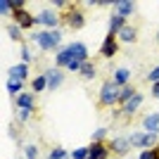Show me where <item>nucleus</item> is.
Wrapping results in <instances>:
<instances>
[{
	"instance_id": "1",
	"label": "nucleus",
	"mask_w": 159,
	"mask_h": 159,
	"mask_svg": "<svg viewBox=\"0 0 159 159\" xmlns=\"http://www.w3.org/2000/svg\"><path fill=\"white\" fill-rule=\"evenodd\" d=\"M33 40H36L43 50H52V48L60 45L62 33L60 31H38V33H33Z\"/></svg>"
},
{
	"instance_id": "2",
	"label": "nucleus",
	"mask_w": 159,
	"mask_h": 159,
	"mask_svg": "<svg viewBox=\"0 0 159 159\" xmlns=\"http://www.w3.org/2000/svg\"><path fill=\"white\" fill-rule=\"evenodd\" d=\"M119 95H121V86L116 81H107L105 86L100 88V102H102V105H114V102H119Z\"/></svg>"
},
{
	"instance_id": "3",
	"label": "nucleus",
	"mask_w": 159,
	"mask_h": 159,
	"mask_svg": "<svg viewBox=\"0 0 159 159\" xmlns=\"http://www.w3.org/2000/svg\"><path fill=\"white\" fill-rule=\"evenodd\" d=\"M152 143H157V133H133L131 135V145L135 147H150Z\"/></svg>"
},
{
	"instance_id": "4",
	"label": "nucleus",
	"mask_w": 159,
	"mask_h": 159,
	"mask_svg": "<svg viewBox=\"0 0 159 159\" xmlns=\"http://www.w3.org/2000/svg\"><path fill=\"white\" fill-rule=\"evenodd\" d=\"M66 52L71 55V60H79V62H86L88 60V48L83 43H71L66 48Z\"/></svg>"
},
{
	"instance_id": "5",
	"label": "nucleus",
	"mask_w": 159,
	"mask_h": 159,
	"mask_svg": "<svg viewBox=\"0 0 159 159\" xmlns=\"http://www.w3.org/2000/svg\"><path fill=\"white\" fill-rule=\"evenodd\" d=\"M14 21H17V26H19V29H31L33 24H36V19H33L31 14L26 12V10H19V12H14Z\"/></svg>"
},
{
	"instance_id": "6",
	"label": "nucleus",
	"mask_w": 159,
	"mask_h": 159,
	"mask_svg": "<svg viewBox=\"0 0 159 159\" xmlns=\"http://www.w3.org/2000/svg\"><path fill=\"white\" fill-rule=\"evenodd\" d=\"M45 79H48V88H50V90H55V88H60V86H62L64 76H62L60 69H50V71L45 74Z\"/></svg>"
},
{
	"instance_id": "7",
	"label": "nucleus",
	"mask_w": 159,
	"mask_h": 159,
	"mask_svg": "<svg viewBox=\"0 0 159 159\" xmlns=\"http://www.w3.org/2000/svg\"><path fill=\"white\" fill-rule=\"evenodd\" d=\"M66 24H69L71 29H83V14H81V10H69Z\"/></svg>"
},
{
	"instance_id": "8",
	"label": "nucleus",
	"mask_w": 159,
	"mask_h": 159,
	"mask_svg": "<svg viewBox=\"0 0 159 159\" xmlns=\"http://www.w3.org/2000/svg\"><path fill=\"white\" fill-rule=\"evenodd\" d=\"M114 52H116V40H114V36H107L102 48H100V55L102 57H112Z\"/></svg>"
},
{
	"instance_id": "9",
	"label": "nucleus",
	"mask_w": 159,
	"mask_h": 159,
	"mask_svg": "<svg viewBox=\"0 0 159 159\" xmlns=\"http://www.w3.org/2000/svg\"><path fill=\"white\" fill-rule=\"evenodd\" d=\"M36 21H40V24H45V26H50V29L57 26V17H55L52 10H43V12L38 14V19H36Z\"/></svg>"
},
{
	"instance_id": "10",
	"label": "nucleus",
	"mask_w": 159,
	"mask_h": 159,
	"mask_svg": "<svg viewBox=\"0 0 159 159\" xmlns=\"http://www.w3.org/2000/svg\"><path fill=\"white\" fill-rule=\"evenodd\" d=\"M143 126H145L147 133H157L159 131V114H147L145 121H143Z\"/></svg>"
},
{
	"instance_id": "11",
	"label": "nucleus",
	"mask_w": 159,
	"mask_h": 159,
	"mask_svg": "<svg viewBox=\"0 0 159 159\" xmlns=\"http://www.w3.org/2000/svg\"><path fill=\"white\" fill-rule=\"evenodd\" d=\"M29 74V66L26 64H14L10 66V79H17V81H24Z\"/></svg>"
},
{
	"instance_id": "12",
	"label": "nucleus",
	"mask_w": 159,
	"mask_h": 159,
	"mask_svg": "<svg viewBox=\"0 0 159 159\" xmlns=\"http://www.w3.org/2000/svg\"><path fill=\"white\" fill-rule=\"evenodd\" d=\"M112 150L116 154H126L128 150H131V138H116L114 145H112Z\"/></svg>"
},
{
	"instance_id": "13",
	"label": "nucleus",
	"mask_w": 159,
	"mask_h": 159,
	"mask_svg": "<svg viewBox=\"0 0 159 159\" xmlns=\"http://www.w3.org/2000/svg\"><path fill=\"white\" fill-rule=\"evenodd\" d=\"M140 105H143V93H135V95L126 102V105H124V112H126V114H133Z\"/></svg>"
},
{
	"instance_id": "14",
	"label": "nucleus",
	"mask_w": 159,
	"mask_h": 159,
	"mask_svg": "<svg viewBox=\"0 0 159 159\" xmlns=\"http://www.w3.org/2000/svg\"><path fill=\"white\" fill-rule=\"evenodd\" d=\"M17 107L19 109H31L33 107V95H29V93H21V95H17Z\"/></svg>"
},
{
	"instance_id": "15",
	"label": "nucleus",
	"mask_w": 159,
	"mask_h": 159,
	"mask_svg": "<svg viewBox=\"0 0 159 159\" xmlns=\"http://www.w3.org/2000/svg\"><path fill=\"white\" fill-rule=\"evenodd\" d=\"M126 26V21H124V17H119V14H114L112 21H109V36H114V33H119L121 29Z\"/></svg>"
},
{
	"instance_id": "16",
	"label": "nucleus",
	"mask_w": 159,
	"mask_h": 159,
	"mask_svg": "<svg viewBox=\"0 0 159 159\" xmlns=\"http://www.w3.org/2000/svg\"><path fill=\"white\" fill-rule=\"evenodd\" d=\"M90 159H107V147L102 143H93L90 147Z\"/></svg>"
},
{
	"instance_id": "17",
	"label": "nucleus",
	"mask_w": 159,
	"mask_h": 159,
	"mask_svg": "<svg viewBox=\"0 0 159 159\" xmlns=\"http://www.w3.org/2000/svg\"><path fill=\"white\" fill-rule=\"evenodd\" d=\"M135 36H138V33H135V29L133 26H124L119 31V38L124 40V43H133V40H135Z\"/></svg>"
},
{
	"instance_id": "18",
	"label": "nucleus",
	"mask_w": 159,
	"mask_h": 159,
	"mask_svg": "<svg viewBox=\"0 0 159 159\" xmlns=\"http://www.w3.org/2000/svg\"><path fill=\"white\" fill-rule=\"evenodd\" d=\"M21 86H24V81H17V79H7V93L10 95H19V90H21Z\"/></svg>"
},
{
	"instance_id": "19",
	"label": "nucleus",
	"mask_w": 159,
	"mask_h": 159,
	"mask_svg": "<svg viewBox=\"0 0 159 159\" xmlns=\"http://www.w3.org/2000/svg\"><path fill=\"white\" fill-rule=\"evenodd\" d=\"M114 7H116V14H119V17H128V14L133 12V2H128V0L126 2H116Z\"/></svg>"
},
{
	"instance_id": "20",
	"label": "nucleus",
	"mask_w": 159,
	"mask_h": 159,
	"mask_svg": "<svg viewBox=\"0 0 159 159\" xmlns=\"http://www.w3.org/2000/svg\"><path fill=\"white\" fill-rule=\"evenodd\" d=\"M128 76H131V71H128V69H116V74H114V81H116V83L124 88V86H126V81H128Z\"/></svg>"
},
{
	"instance_id": "21",
	"label": "nucleus",
	"mask_w": 159,
	"mask_h": 159,
	"mask_svg": "<svg viewBox=\"0 0 159 159\" xmlns=\"http://www.w3.org/2000/svg\"><path fill=\"white\" fill-rule=\"evenodd\" d=\"M133 95H135V90H133L131 86H124V88H121V95H119V105H126Z\"/></svg>"
},
{
	"instance_id": "22",
	"label": "nucleus",
	"mask_w": 159,
	"mask_h": 159,
	"mask_svg": "<svg viewBox=\"0 0 159 159\" xmlns=\"http://www.w3.org/2000/svg\"><path fill=\"white\" fill-rule=\"evenodd\" d=\"M48 159H69V154H66V150H62V147H55L52 152L48 154Z\"/></svg>"
},
{
	"instance_id": "23",
	"label": "nucleus",
	"mask_w": 159,
	"mask_h": 159,
	"mask_svg": "<svg viewBox=\"0 0 159 159\" xmlns=\"http://www.w3.org/2000/svg\"><path fill=\"white\" fill-rule=\"evenodd\" d=\"M81 74H83L86 79H93V76H95V69H93V64H90V62H83V66H81Z\"/></svg>"
},
{
	"instance_id": "24",
	"label": "nucleus",
	"mask_w": 159,
	"mask_h": 159,
	"mask_svg": "<svg viewBox=\"0 0 159 159\" xmlns=\"http://www.w3.org/2000/svg\"><path fill=\"white\" fill-rule=\"evenodd\" d=\"M43 88H48V79L45 76H38V79L33 81V90L38 93V90H43Z\"/></svg>"
},
{
	"instance_id": "25",
	"label": "nucleus",
	"mask_w": 159,
	"mask_h": 159,
	"mask_svg": "<svg viewBox=\"0 0 159 159\" xmlns=\"http://www.w3.org/2000/svg\"><path fill=\"white\" fill-rule=\"evenodd\" d=\"M7 33H10V38H12V40H19V38H21L19 26H17V24H14V26H7Z\"/></svg>"
},
{
	"instance_id": "26",
	"label": "nucleus",
	"mask_w": 159,
	"mask_h": 159,
	"mask_svg": "<svg viewBox=\"0 0 159 159\" xmlns=\"http://www.w3.org/2000/svg\"><path fill=\"white\" fill-rule=\"evenodd\" d=\"M74 159H88L90 157V150H86V147H81V150H76V152L71 154Z\"/></svg>"
},
{
	"instance_id": "27",
	"label": "nucleus",
	"mask_w": 159,
	"mask_h": 159,
	"mask_svg": "<svg viewBox=\"0 0 159 159\" xmlns=\"http://www.w3.org/2000/svg\"><path fill=\"white\" fill-rule=\"evenodd\" d=\"M105 135H107V128H98V131H95V135H93V140H95V143H100Z\"/></svg>"
},
{
	"instance_id": "28",
	"label": "nucleus",
	"mask_w": 159,
	"mask_h": 159,
	"mask_svg": "<svg viewBox=\"0 0 159 159\" xmlns=\"http://www.w3.org/2000/svg\"><path fill=\"white\" fill-rule=\"evenodd\" d=\"M147 79H150V81H152V83H157V81H159V66H154V69H152V71H150V74H147Z\"/></svg>"
},
{
	"instance_id": "29",
	"label": "nucleus",
	"mask_w": 159,
	"mask_h": 159,
	"mask_svg": "<svg viewBox=\"0 0 159 159\" xmlns=\"http://www.w3.org/2000/svg\"><path fill=\"white\" fill-rule=\"evenodd\" d=\"M10 10H12V2H7V0H2V2H0V12H2V14H7Z\"/></svg>"
},
{
	"instance_id": "30",
	"label": "nucleus",
	"mask_w": 159,
	"mask_h": 159,
	"mask_svg": "<svg viewBox=\"0 0 159 159\" xmlns=\"http://www.w3.org/2000/svg\"><path fill=\"white\" fill-rule=\"evenodd\" d=\"M138 159H157V154H154V150H145Z\"/></svg>"
},
{
	"instance_id": "31",
	"label": "nucleus",
	"mask_w": 159,
	"mask_h": 159,
	"mask_svg": "<svg viewBox=\"0 0 159 159\" xmlns=\"http://www.w3.org/2000/svg\"><path fill=\"white\" fill-rule=\"evenodd\" d=\"M31 116V109H19V121H26Z\"/></svg>"
},
{
	"instance_id": "32",
	"label": "nucleus",
	"mask_w": 159,
	"mask_h": 159,
	"mask_svg": "<svg viewBox=\"0 0 159 159\" xmlns=\"http://www.w3.org/2000/svg\"><path fill=\"white\" fill-rule=\"evenodd\" d=\"M26 159H36V147H33V145L26 147Z\"/></svg>"
},
{
	"instance_id": "33",
	"label": "nucleus",
	"mask_w": 159,
	"mask_h": 159,
	"mask_svg": "<svg viewBox=\"0 0 159 159\" xmlns=\"http://www.w3.org/2000/svg\"><path fill=\"white\" fill-rule=\"evenodd\" d=\"M21 60H24V64H29V62H31V52H29L26 48L21 50Z\"/></svg>"
},
{
	"instance_id": "34",
	"label": "nucleus",
	"mask_w": 159,
	"mask_h": 159,
	"mask_svg": "<svg viewBox=\"0 0 159 159\" xmlns=\"http://www.w3.org/2000/svg\"><path fill=\"white\" fill-rule=\"evenodd\" d=\"M152 95H154V98H159V81L152 86Z\"/></svg>"
},
{
	"instance_id": "35",
	"label": "nucleus",
	"mask_w": 159,
	"mask_h": 159,
	"mask_svg": "<svg viewBox=\"0 0 159 159\" xmlns=\"http://www.w3.org/2000/svg\"><path fill=\"white\" fill-rule=\"evenodd\" d=\"M154 154H157V159H159V147H157V150H154Z\"/></svg>"
},
{
	"instance_id": "36",
	"label": "nucleus",
	"mask_w": 159,
	"mask_h": 159,
	"mask_svg": "<svg viewBox=\"0 0 159 159\" xmlns=\"http://www.w3.org/2000/svg\"><path fill=\"white\" fill-rule=\"evenodd\" d=\"M157 43H159V33H157Z\"/></svg>"
},
{
	"instance_id": "37",
	"label": "nucleus",
	"mask_w": 159,
	"mask_h": 159,
	"mask_svg": "<svg viewBox=\"0 0 159 159\" xmlns=\"http://www.w3.org/2000/svg\"><path fill=\"white\" fill-rule=\"evenodd\" d=\"M88 159H90V157H88Z\"/></svg>"
}]
</instances>
